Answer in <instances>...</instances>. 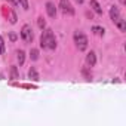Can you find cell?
<instances>
[{
	"label": "cell",
	"instance_id": "6da1fadb",
	"mask_svg": "<svg viewBox=\"0 0 126 126\" xmlns=\"http://www.w3.org/2000/svg\"><path fill=\"white\" fill-rule=\"evenodd\" d=\"M40 47L49 49V50L56 49V39L50 28H43V33L40 36Z\"/></svg>",
	"mask_w": 126,
	"mask_h": 126
},
{
	"label": "cell",
	"instance_id": "7a4b0ae2",
	"mask_svg": "<svg viewBox=\"0 0 126 126\" xmlns=\"http://www.w3.org/2000/svg\"><path fill=\"white\" fill-rule=\"evenodd\" d=\"M110 18H111V21L119 27L120 31H126V21L122 18L119 8H116V6H111V8H110Z\"/></svg>",
	"mask_w": 126,
	"mask_h": 126
},
{
	"label": "cell",
	"instance_id": "3957f363",
	"mask_svg": "<svg viewBox=\"0 0 126 126\" xmlns=\"http://www.w3.org/2000/svg\"><path fill=\"white\" fill-rule=\"evenodd\" d=\"M73 39H74L76 47H77L79 50L83 52V50L88 49V37H86V34H83L82 31H76L74 36H73Z\"/></svg>",
	"mask_w": 126,
	"mask_h": 126
},
{
	"label": "cell",
	"instance_id": "277c9868",
	"mask_svg": "<svg viewBox=\"0 0 126 126\" xmlns=\"http://www.w3.org/2000/svg\"><path fill=\"white\" fill-rule=\"evenodd\" d=\"M59 9L64 15H68V16H73L76 14L73 5L70 3V0H59Z\"/></svg>",
	"mask_w": 126,
	"mask_h": 126
},
{
	"label": "cell",
	"instance_id": "5b68a950",
	"mask_svg": "<svg viewBox=\"0 0 126 126\" xmlns=\"http://www.w3.org/2000/svg\"><path fill=\"white\" fill-rule=\"evenodd\" d=\"M21 39H22L25 43H31V42H33L34 33H33V30H31V25H28V24L22 25V28H21Z\"/></svg>",
	"mask_w": 126,
	"mask_h": 126
},
{
	"label": "cell",
	"instance_id": "8992f818",
	"mask_svg": "<svg viewBox=\"0 0 126 126\" xmlns=\"http://www.w3.org/2000/svg\"><path fill=\"white\" fill-rule=\"evenodd\" d=\"M85 62H86V67H88V68H92V67H95V64H96V53H95L94 50H91V52L86 55V59H85Z\"/></svg>",
	"mask_w": 126,
	"mask_h": 126
},
{
	"label": "cell",
	"instance_id": "52a82bcc",
	"mask_svg": "<svg viewBox=\"0 0 126 126\" xmlns=\"http://www.w3.org/2000/svg\"><path fill=\"white\" fill-rule=\"evenodd\" d=\"M46 12H47V15H49L50 18H55V16H56V6H55V3L47 2V3H46Z\"/></svg>",
	"mask_w": 126,
	"mask_h": 126
},
{
	"label": "cell",
	"instance_id": "ba28073f",
	"mask_svg": "<svg viewBox=\"0 0 126 126\" xmlns=\"http://www.w3.org/2000/svg\"><path fill=\"white\" fill-rule=\"evenodd\" d=\"M91 8H92V11H94L95 14L102 15V8L99 6V3L96 2V0H91Z\"/></svg>",
	"mask_w": 126,
	"mask_h": 126
},
{
	"label": "cell",
	"instance_id": "9c48e42d",
	"mask_svg": "<svg viewBox=\"0 0 126 126\" xmlns=\"http://www.w3.org/2000/svg\"><path fill=\"white\" fill-rule=\"evenodd\" d=\"M28 79L33 80V82H39V80H40V77H39V74H37V71H36L34 67H31V68L28 70Z\"/></svg>",
	"mask_w": 126,
	"mask_h": 126
},
{
	"label": "cell",
	"instance_id": "30bf717a",
	"mask_svg": "<svg viewBox=\"0 0 126 126\" xmlns=\"http://www.w3.org/2000/svg\"><path fill=\"white\" fill-rule=\"evenodd\" d=\"M11 79H12V80H18V79H19L18 67H16V65H12V67H11Z\"/></svg>",
	"mask_w": 126,
	"mask_h": 126
},
{
	"label": "cell",
	"instance_id": "8fae6325",
	"mask_svg": "<svg viewBox=\"0 0 126 126\" xmlns=\"http://www.w3.org/2000/svg\"><path fill=\"white\" fill-rule=\"evenodd\" d=\"M16 59H18V62H19V65H22L24 61H25V52H24V50H18V52H16Z\"/></svg>",
	"mask_w": 126,
	"mask_h": 126
},
{
	"label": "cell",
	"instance_id": "7c38bea8",
	"mask_svg": "<svg viewBox=\"0 0 126 126\" xmlns=\"http://www.w3.org/2000/svg\"><path fill=\"white\" fill-rule=\"evenodd\" d=\"M92 31H94V34H95V36H99V37H101V36H104V31H105V30H104L102 27L95 25V27H92Z\"/></svg>",
	"mask_w": 126,
	"mask_h": 126
},
{
	"label": "cell",
	"instance_id": "4fadbf2b",
	"mask_svg": "<svg viewBox=\"0 0 126 126\" xmlns=\"http://www.w3.org/2000/svg\"><path fill=\"white\" fill-rule=\"evenodd\" d=\"M30 58H31L33 61H37V59H39V49H34V47H33V49L30 50Z\"/></svg>",
	"mask_w": 126,
	"mask_h": 126
},
{
	"label": "cell",
	"instance_id": "5bb4252c",
	"mask_svg": "<svg viewBox=\"0 0 126 126\" xmlns=\"http://www.w3.org/2000/svg\"><path fill=\"white\" fill-rule=\"evenodd\" d=\"M37 25H39L42 30H43V28H46V21L43 19V16H39V18H37Z\"/></svg>",
	"mask_w": 126,
	"mask_h": 126
},
{
	"label": "cell",
	"instance_id": "9a60e30c",
	"mask_svg": "<svg viewBox=\"0 0 126 126\" xmlns=\"http://www.w3.org/2000/svg\"><path fill=\"white\" fill-rule=\"evenodd\" d=\"M82 74L85 76V79H86V80H92V74L88 71V67H85V68L82 70Z\"/></svg>",
	"mask_w": 126,
	"mask_h": 126
},
{
	"label": "cell",
	"instance_id": "2e32d148",
	"mask_svg": "<svg viewBox=\"0 0 126 126\" xmlns=\"http://www.w3.org/2000/svg\"><path fill=\"white\" fill-rule=\"evenodd\" d=\"M5 50H6V47H5V39L0 36V55H3Z\"/></svg>",
	"mask_w": 126,
	"mask_h": 126
},
{
	"label": "cell",
	"instance_id": "e0dca14e",
	"mask_svg": "<svg viewBox=\"0 0 126 126\" xmlns=\"http://www.w3.org/2000/svg\"><path fill=\"white\" fill-rule=\"evenodd\" d=\"M18 3H19V6H21L24 11L28 9V0H18Z\"/></svg>",
	"mask_w": 126,
	"mask_h": 126
},
{
	"label": "cell",
	"instance_id": "ac0fdd59",
	"mask_svg": "<svg viewBox=\"0 0 126 126\" xmlns=\"http://www.w3.org/2000/svg\"><path fill=\"white\" fill-rule=\"evenodd\" d=\"M9 39H11L12 42H15V40H16V34H15V33H11V34H9Z\"/></svg>",
	"mask_w": 126,
	"mask_h": 126
},
{
	"label": "cell",
	"instance_id": "d6986e66",
	"mask_svg": "<svg viewBox=\"0 0 126 126\" xmlns=\"http://www.w3.org/2000/svg\"><path fill=\"white\" fill-rule=\"evenodd\" d=\"M76 2H77V3H79V5H82V3H83V2H85V0H76Z\"/></svg>",
	"mask_w": 126,
	"mask_h": 126
}]
</instances>
